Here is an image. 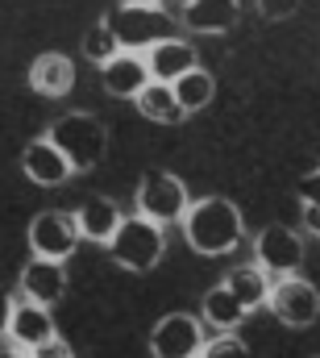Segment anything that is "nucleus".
<instances>
[{
	"mask_svg": "<svg viewBox=\"0 0 320 358\" xmlns=\"http://www.w3.org/2000/svg\"><path fill=\"white\" fill-rule=\"evenodd\" d=\"M104 21L112 25L121 50H129V55L150 50V46H159V42H166V38H179L170 13H162V8H129V4H121V8L108 13Z\"/></svg>",
	"mask_w": 320,
	"mask_h": 358,
	"instance_id": "nucleus-5",
	"label": "nucleus"
},
{
	"mask_svg": "<svg viewBox=\"0 0 320 358\" xmlns=\"http://www.w3.org/2000/svg\"><path fill=\"white\" fill-rule=\"evenodd\" d=\"M304 238L291 229V225H266L258 238H254V263L266 271L275 283L279 279H296L304 267Z\"/></svg>",
	"mask_w": 320,
	"mask_h": 358,
	"instance_id": "nucleus-7",
	"label": "nucleus"
},
{
	"mask_svg": "<svg viewBox=\"0 0 320 358\" xmlns=\"http://www.w3.org/2000/svg\"><path fill=\"white\" fill-rule=\"evenodd\" d=\"M133 204H138V217H146V221H154V225H170V221L183 225V217H187V208H191V196H187V183L179 176L154 167V171H146V176L138 179Z\"/></svg>",
	"mask_w": 320,
	"mask_h": 358,
	"instance_id": "nucleus-3",
	"label": "nucleus"
},
{
	"mask_svg": "<svg viewBox=\"0 0 320 358\" xmlns=\"http://www.w3.org/2000/svg\"><path fill=\"white\" fill-rule=\"evenodd\" d=\"M208 346L204 321L191 313H166L150 329V355L154 358H200Z\"/></svg>",
	"mask_w": 320,
	"mask_h": 358,
	"instance_id": "nucleus-8",
	"label": "nucleus"
},
{
	"mask_svg": "<svg viewBox=\"0 0 320 358\" xmlns=\"http://www.w3.org/2000/svg\"><path fill=\"white\" fill-rule=\"evenodd\" d=\"M175 96H179V104H183V113L191 117V113H200V108H208L212 104V96H217V80H212V71H204V67H196L191 76H183L179 84H170Z\"/></svg>",
	"mask_w": 320,
	"mask_h": 358,
	"instance_id": "nucleus-21",
	"label": "nucleus"
},
{
	"mask_svg": "<svg viewBox=\"0 0 320 358\" xmlns=\"http://www.w3.org/2000/svg\"><path fill=\"white\" fill-rule=\"evenodd\" d=\"M162 250H166V238H162V225L154 221H146V217H125L121 221V229H117V238L108 242V255H112V263L125 271H154L162 263Z\"/></svg>",
	"mask_w": 320,
	"mask_h": 358,
	"instance_id": "nucleus-4",
	"label": "nucleus"
},
{
	"mask_svg": "<svg viewBox=\"0 0 320 358\" xmlns=\"http://www.w3.org/2000/svg\"><path fill=\"white\" fill-rule=\"evenodd\" d=\"M266 308H270L283 325H291V329H308V325H317L320 321V292H317V283L304 279V275H296V279H279V283L270 287Z\"/></svg>",
	"mask_w": 320,
	"mask_h": 358,
	"instance_id": "nucleus-9",
	"label": "nucleus"
},
{
	"mask_svg": "<svg viewBox=\"0 0 320 358\" xmlns=\"http://www.w3.org/2000/svg\"><path fill=\"white\" fill-rule=\"evenodd\" d=\"M121 4H129V8H162V0H121Z\"/></svg>",
	"mask_w": 320,
	"mask_h": 358,
	"instance_id": "nucleus-29",
	"label": "nucleus"
},
{
	"mask_svg": "<svg viewBox=\"0 0 320 358\" xmlns=\"http://www.w3.org/2000/svg\"><path fill=\"white\" fill-rule=\"evenodd\" d=\"M21 287H25V300H34L42 308H54L67 296V267L46 263V259H29L21 267Z\"/></svg>",
	"mask_w": 320,
	"mask_h": 358,
	"instance_id": "nucleus-14",
	"label": "nucleus"
},
{
	"mask_svg": "<svg viewBox=\"0 0 320 358\" xmlns=\"http://www.w3.org/2000/svg\"><path fill=\"white\" fill-rule=\"evenodd\" d=\"M175 4H183V8H187V4H191V0H175Z\"/></svg>",
	"mask_w": 320,
	"mask_h": 358,
	"instance_id": "nucleus-31",
	"label": "nucleus"
},
{
	"mask_svg": "<svg viewBox=\"0 0 320 358\" xmlns=\"http://www.w3.org/2000/svg\"><path fill=\"white\" fill-rule=\"evenodd\" d=\"M254 8L262 21H287L300 13V0H254Z\"/></svg>",
	"mask_w": 320,
	"mask_h": 358,
	"instance_id": "nucleus-24",
	"label": "nucleus"
},
{
	"mask_svg": "<svg viewBox=\"0 0 320 358\" xmlns=\"http://www.w3.org/2000/svg\"><path fill=\"white\" fill-rule=\"evenodd\" d=\"M133 104H138V113H142L146 121H154V125H179V121L187 117L170 84H150V88L133 100Z\"/></svg>",
	"mask_w": 320,
	"mask_h": 358,
	"instance_id": "nucleus-20",
	"label": "nucleus"
},
{
	"mask_svg": "<svg viewBox=\"0 0 320 358\" xmlns=\"http://www.w3.org/2000/svg\"><path fill=\"white\" fill-rule=\"evenodd\" d=\"M125 213L108 200V196H87L80 208H75V225H80L83 242H96V246H108L121 229Z\"/></svg>",
	"mask_w": 320,
	"mask_h": 358,
	"instance_id": "nucleus-15",
	"label": "nucleus"
},
{
	"mask_svg": "<svg viewBox=\"0 0 320 358\" xmlns=\"http://www.w3.org/2000/svg\"><path fill=\"white\" fill-rule=\"evenodd\" d=\"M0 358H29V355H21V350H0Z\"/></svg>",
	"mask_w": 320,
	"mask_h": 358,
	"instance_id": "nucleus-30",
	"label": "nucleus"
},
{
	"mask_svg": "<svg viewBox=\"0 0 320 358\" xmlns=\"http://www.w3.org/2000/svg\"><path fill=\"white\" fill-rule=\"evenodd\" d=\"M304 221H308V229L320 238V213H317V208H304Z\"/></svg>",
	"mask_w": 320,
	"mask_h": 358,
	"instance_id": "nucleus-28",
	"label": "nucleus"
},
{
	"mask_svg": "<svg viewBox=\"0 0 320 358\" xmlns=\"http://www.w3.org/2000/svg\"><path fill=\"white\" fill-rule=\"evenodd\" d=\"M241 208L229 196H204V200H191L187 217H183V238L196 255L204 259H221L229 250L241 246Z\"/></svg>",
	"mask_w": 320,
	"mask_h": 358,
	"instance_id": "nucleus-1",
	"label": "nucleus"
},
{
	"mask_svg": "<svg viewBox=\"0 0 320 358\" xmlns=\"http://www.w3.org/2000/svg\"><path fill=\"white\" fill-rule=\"evenodd\" d=\"M29 358H75V350H71V346H67L63 338H54L50 346H42V350H34Z\"/></svg>",
	"mask_w": 320,
	"mask_h": 358,
	"instance_id": "nucleus-27",
	"label": "nucleus"
},
{
	"mask_svg": "<svg viewBox=\"0 0 320 358\" xmlns=\"http://www.w3.org/2000/svg\"><path fill=\"white\" fill-rule=\"evenodd\" d=\"M200 321L212 325V329H221V334H233L241 321H245V308L238 304V296H233L225 283H217V287H208L204 300H200Z\"/></svg>",
	"mask_w": 320,
	"mask_h": 358,
	"instance_id": "nucleus-19",
	"label": "nucleus"
},
{
	"mask_svg": "<svg viewBox=\"0 0 320 358\" xmlns=\"http://www.w3.org/2000/svg\"><path fill=\"white\" fill-rule=\"evenodd\" d=\"M54 338H59V329H54V313H50V308H42V304H34V300H21V304L13 308L8 342H13L21 355H34V350L50 346Z\"/></svg>",
	"mask_w": 320,
	"mask_h": 358,
	"instance_id": "nucleus-10",
	"label": "nucleus"
},
{
	"mask_svg": "<svg viewBox=\"0 0 320 358\" xmlns=\"http://www.w3.org/2000/svg\"><path fill=\"white\" fill-rule=\"evenodd\" d=\"M42 138L63 150L71 171H96L108 155V129L96 113H63Z\"/></svg>",
	"mask_w": 320,
	"mask_h": 358,
	"instance_id": "nucleus-2",
	"label": "nucleus"
},
{
	"mask_svg": "<svg viewBox=\"0 0 320 358\" xmlns=\"http://www.w3.org/2000/svg\"><path fill=\"white\" fill-rule=\"evenodd\" d=\"M83 55H87L100 71H104L117 55H125V50H121V42H117V34H112V25H108L104 17H100L96 25H87V34H83Z\"/></svg>",
	"mask_w": 320,
	"mask_h": 358,
	"instance_id": "nucleus-22",
	"label": "nucleus"
},
{
	"mask_svg": "<svg viewBox=\"0 0 320 358\" xmlns=\"http://www.w3.org/2000/svg\"><path fill=\"white\" fill-rule=\"evenodd\" d=\"M29 88L38 92V96H46V100L67 96V92L75 88V63H71L67 55H59V50L38 55V59L29 63Z\"/></svg>",
	"mask_w": 320,
	"mask_h": 358,
	"instance_id": "nucleus-16",
	"label": "nucleus"
},
{
	"mask_svg": "<svg viewBox=\"0 0 320 358\" xmlns=\"http://www.w3.org/2000/svg\"><path fill=\"white\" fill-rule=\"evenodd\" d=\"M21 171H25L29 183H38V187H63L67 179L75 176L71 163L63 159V150L50 146L46 138H34V142L21 150Z\"/></svg>",
	"mask_w": 320,
	"mask_h": 358,
	"instance_id": "nucleus-12",
	"label": "nucleus"
},
{
	"mask_svg": "<svg viewBox=\"0 0 320 358\" xmlns=\"http://www.w3.org/2000/svg\"><path fill=\"white\" fill-rule=\"evenodd\" d=\"M200 358H249V346L233 338V334H221V338H212L208 346H204V355Z\"/></svg>",
	"mask_w": 320,
	"mask_h": 358,
	"instance_id": "nucleus-23",
	"label": "nucleus"
},
{
	"mask_svg": "<svg viewBox=\"0 0 320 358\" xmlns=\"http://www.w3.org/2000/svg\"><path fill=\"white\" fill-rule=\"evenodd\" d=\"M241 17L238 0H191L183 8V25L191 34H229Z\"/></svg>",
	"mask_w": 320,
	"mask_h": 358,
	"instance_id": "nucleus-17",
	"label": "nucleus"
},
{
	"mask_svg": "<svg viewBox=\"0 0 320 358\" xmlns=\"http://www.w3.org/2000/svg\"><path fill=\"white\" fill-rule=\"evenodd\" d=\"M296 196H300V204H304V208H317V213H320V167H312L308 176L296 183Z\"/></svg>",
	"mask_w": 320,
	"mask_h": 358,
	"instance_id": "nucleus-25",
	"label": "nucleus"
},
{
	"mask_svg": "<svg viewBox=\"0 0 320 358\" xmlns=\"http://www.w3.org/2000/svg\"><path fill=\"white\" fill-rule=\"evenodd\" d=\"M225 287L238 296V304L245 308V313H254V308H262V304L270 300L275 279L258 267V263H241V267H233L229 275H225Z\"/></svg>",
	"mask_w": 320,
	"mask_h": 358,
	"instance_id": "nucleus-18",
	"label": "nucleus"
},
{
	"mask_svg": "<svg viewBox=\"0 0 320 358\" xmlns=\"http://www.w3.org/2000/svg\"><path fill=\"white\" fill-rule=\"evenodd\" d=\"M80 246V225H75V213L67 208H42L34 221H29V250L34 259H46V263H67Z\"/></svg>",
	"mask_w": 320,
	"mask_h": 358,
	"instance_id": "nucleus-6",
	"label": "nucleus"
},
{
	"mask_svg": "<svg viewBox=\"0 0 320 358\" xmlns=\"http://www.w3.org/2000/svg\"><path fill=\"white\" fill-rule=\"evenodd\" d=\"M13 308H17V300L8 296V287L0 283V338H8V325H13Z\"/></svg>",
	"mask_w": 320,
	"mask_h": 358,
	"instance_id": "nucleus-26",
	"label": "nucleus"
},
{
	"mask_svg": "<svg viewBox=\"0 0 320 358\" xmlns=\"http://www.w3.org/2000/svg\"><path fill=\"white\" fill-rule=\"evenodd\" d=\"M146 67H150L154 84H179L183 76H191L200 67V55L187 38H166V42L146 50Z\"/></svg>",
	"mask_w": 320,
	"mask_h": 358,
	"instance_id": "nucleus-11",
	"label": "nucleus"
},
{
	"mask_svg": "<svg viewBox=\"0 0 320 358\" xmlns=\"http://www.w3.org/2000/svg\"><path fill=\"white\" fill-rule=\"evenodd\" d=\"M100 84H104L108 96H117V100H138L154 80H150L146 55H129V50H125V55H117V59L100 71Z\"/></svg>",
	"mask_w": 320,
	"mask_h": 358,
	"instance_id": "nucleus-13",
	"label": "nucleus"
}]
</instances>
